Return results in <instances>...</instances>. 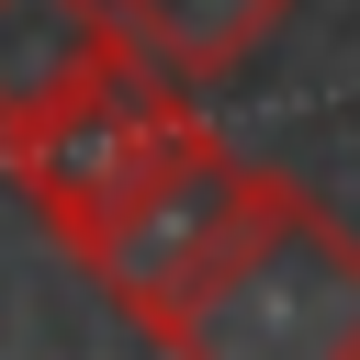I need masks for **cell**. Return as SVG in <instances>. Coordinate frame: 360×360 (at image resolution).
<instances>
[{"label":"cell","instance_id":"cell-2","mask_svg":"<svg viewBox=\"0 0 360 360\" xmlns=\"http://www.w3.org/2000/svg\"><path fill=\"white\" fill-rule=\"evenodd\" d=\"M191 135H202V112L180 101V79L146 68V56H124V68H101L90 90L0 124V169H11V191L34 202V225L79 259V248L146 191V169L180 158Z\"/></svg>","mask_w":360,"mask_h":360},{"label":"cell","instance_id":"cell-5","mask_svg":"<svg viewBox=\"0 0 360 360\" xmlns=\"http://www.w3.org/2000/svg\"><path fill=\"white\" fill-rule=\"evenodd\" d=\"M112 11H124L135 56H146V68H169L180 90L236 79V68L292 22V0H112Z\"/></svg>","mask_w":360,"mask_h":360},{"label":"cell","instance_id":"cell-1","mask_svg":"<svg viewBox=\"0 0 360 360\" xmlns=\"http://www.w3.org/2000/svg\"><path fill=\"white\" fill-rule=\"evenodd\" d=\"M169 349H191V360H360V236L304 180H281L259 202V225L225 248V270L191 292Z\"/></svg>","mask_w":360,"mask_h":360},{"label":"cell","instance_id":"cell-3","mask_svg":"<svg viewBox=\"0 0 360 360\" xmlns=\"http://www.w3.org/2000/svg\"><path fill=\"white\" fill-rule=\"evenodd\" d=\"M281 191V169H259V158H236L214 124L180 146V158H158L146 169V191L79 248V270L101 281V304L112 315H135L158 349H169V326L191 315V292L225 270V248L259 225V202Z\"/></svg>","mask_w":360,"mask_h":360},{"label":"cell","instance_id":"cell-4","mask_svg":"<svg viewBox=\"0 0 360 360\" xmlns=\"http://www.w3.org/2000/svg\"><path fill=\"white\" fill-rule=\"evenodd\" d=\"M124 56H135V34H124L112 0H0V124L90 90Z\"/></svg>","mask_w":360,"mask_h":360}]
</instances>
